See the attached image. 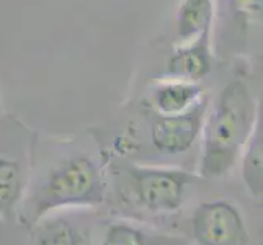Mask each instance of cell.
<instances>
[{
  "instance_id": "obj_12",
  "label": "cell",
  "mask_w": 263,
  "mask_h": 245,
  "mask_svg": "<svg viewBox=\"0 0 263 245\" xmlns=\"http://www.w3.org/2000/svg\"><path fill=\"white\" fill-rule=\"evenodd\" d=\"M228 5L234 22L243 28L261 22V0H228Z\"/></svg>"
},
{
  "instance_id": "obj_9",
  "label": "cell",
  "mask_w": 263,
  "mask_h": 245,
  "mask_svg": "<svg viewBox=\"0 0 263 245\" xmlns=\"http://www.w3.org/2000/svg\"><path fill=\"white\" fill-rule=\"evenodd\" d=\"M23 192V170L12 157H0V216H8Z\"/></svg>"
},
{
  "instance_id": "obj_3",
  "label": "cell",
  "mask_w": 263,
  "mask_h": 245,
  "mask_svg": "<svg viewBox=\"0 0 263 245\" xmlns=\"http://www.w3.org/2000/svg\"><path fill=\"white\" fill-rule=\"evenodd\" d=\"M129 180L136 199L152 213H172L185 203L186 188L193 175L181 168L141 167L129 168Z\"/></svg>"
},
{
  "instance_id": "obj_4",
  "label": "cell",
  "mask_w": 263,
  "mask_h": 245,
  "mask_svg": "<svg viewBox=\"0 0 263 245\" xmlns=\"http://www.w3.org/2000/svg\"><path fill=\"white\" fill-rule=\"evenodd\" d=\"M192 229L198 245H247L249 232L239 208L229 201L198 206Z\"/></svg>"
},
{
  "instance_id": "obj_6",
  "label": "cell",
  "mask_w": 263,
  "mask_h": 245,
  "mask_svg": "<svg viewBox=\"0 0 263 245\" xmlns=\"http://www.w3.org/2000/svg\"><path fill=\"white\" fill-rule=\"evenodd\" d=\"M213 30L203 31L192 40L181 41L168 56L165 74L167 79L201 82L210 76L213 67Z\"/></svg>"
},
{
  "instance_id": "obj_8",
  "label": "cell",
  "mask_w": 263,
  "mask_h": 245,
  "mask_svg": "<svg viewBox=\"0 0 263 245\" xmlns=\"http://www.w3.org/2000/svg\"><path fill=\"white\" fill-rule=\"evenodd\" d=\"M214 13L216 0H181L177 10V36L180 41L213 30Z\"/></svg>"
},
{
  "instance_id": "obj_1",
  "label": "cell",
  "mask_w": 263,
  "mask_h": 245,
  "mask_svg": "<svg viewBox=\"0 0 263 245\" xmlns=\"http://www.w3.org/2000/svg\"><path fill=\"white\" fill-rule=\"evenodd\" d=\"M260 121V108L242 79L231 80L208 110L201 131L199 174L222 177L239 162L242 150Z\"/></svg>"
},
{
  "instance_id": "obj_5",
  "label": "cell",
  "mask_w": 263,
  "mask_h": 245,
  "mask_svg": "<svg viewBox=\"0 0 263 245\" xmlns=\"http://www.w3.org/2000/svg\"><path fill=\"white\" fill-rule=\"evenodd\" d=\"M210 108V100L203 97L190 110L178 115H157L152 123L151 141L152 146L162 154L177 156L193 147L201 136L204 118Z\"/></svg>"
},
{
  "instance_id": "obj_10",
  "label": "cell",
  "mask_w": 263,
  "mask_h": 245,
  "mask_svg": "<svg viewBox=\"0 0 263 245\" xmlns=\"http://www.w3.org/2000/svg\"><path fill=\"white\" fill-rule=\"evenodd\" d=\"M242 177L253 198H261V121L255 126L242 150Z\"/></svg>"
},
{
  "instance_id": "obj_11",
  "label": "cell",
  "mask_w": 263,
  "mask_h": 245,
  "mask_svg": "<svg viewBox=\"0 0 263 245\" xmlns=\"http://www.w3.org/2000/svg\"><path fill=\"white\" fill-rule=\"evenodd\" d=\"M36 245H82V237L67 221H54L41 228Z\"/></svg>"
},
{
  "instance_id": "obj_7",
  "label": "cell",
  "mask_w": 263,
  "mask_h": 245,
  "mask_svg": "<svg viewBox=\"0 0 263 245\" xmlns=\"http://www.w3.org/2000/svg\"><path fill=\"white\" fill-rule=\"evenodd\" d=\"M203 97V87L198 82L164 77L151 90V105L157 115H178L195 106Z\"/></svg>"
},
{
  "instance_id": "obj_2",
  "label": "cell",
  "mask_w": 263,
  "mask_h": 245,
  "mask_svg": "<svg viewBox=\"0 0 263 245\" xmlns=\"http://www.w3.org/2000/svg\"><path fill=\"white\" fill-rule=\"evenodd\" d=\"M105 199V185L97 162L88 156H72L54 167L36 199V213L43 216L62 206H92Z\"/></svg>"
},
{
  "instance_id": "obj_13",
  "label": "cell",
  "mask_w": 263,
  "mask_h": 245,
  "mask_svg": "<svg viewBox=\"0 0 263 245\" xmlns=\"http://www.w3.org/2000/svg\"><path fill=\"white\" fill-rule=\"evenodd\" d=\"M103 245H147L146 235L128 224H115L105 234Z\"/></svg>"
}]
</instances>
